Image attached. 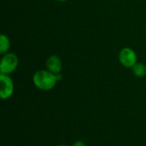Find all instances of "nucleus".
Listing matches in <instances>:
<instances>
[{
    "label": "nucleus",
    "mask_w": 146,
    "mask_h": 146,
    "mask_svg": "<svg viewBox=\"0 0 146 146\" xmlns=\"http://www.w3.org/2000/svg\"><path fill=\"white\" fill-rule=\"evenodd\" d=\"M57 82L56 74L47 69L38 70L33 75V83L40 91H50L56 86Z\"/></svg>",
    "instance_id": "nucleus-1"
},
{
    "label": "nucleus",
    "mask_w": 146,
    "mask_h": 146,
    "mask_svg": "<svg viewBox=\"0 0 146 146\" xmlns=\"http://www.w3.org/2000/svg\"><path fill=\"white\" fill-rule=\"evenodd\" d=\"M19 64L18 56L12 52H8L3 55L0 62V74H11L14 73Z\"/></svg>",
    "instance_id": "nucleus-2"
},
{
    "label": "nucleus",
    "mask_w": 146,
    "mask_h": 146,
    "mask_svg": "<svg viewBox=\"0 0 146 146\" xmlns=\"http://www.w3.org/2000/svg\"><path fill=\"white\" fill-rule=\"evenodd\" d=\"M118 59L120 63L127 68H132L138 62L137 53L130 47L122 48L118 54Z\"/></svg>",
    "instance_id": "nucleus-3"
},
{
    "label": "nucleus",
    "mask_w": 146,
    "mask_h": 146,
    "mask_svg": "<svg viewBox=\"0 0 146 146\" xmlns=\"http://www.w3.org/2000/svg\"><path fill=\"white\" fill-rule=\"evenodd\" d=\"M15 90L13 80L8 74H0V98L3 100L12 97Z\"/></svg>",
    "instance_id": "nucleus-4"
},
{
    "label": "nucleus",
    "mask_w": 146,
    "mask_h": 146,
    "mask_svg": "<svg viewBox=\"0 0 146 146\" xmlns=\"http://www.w3.org/2000/svg\"><path fill=\"white\" fill-rule=\"evenodd\" d=\"M45 67L47 70L55 74H61V71L62 69V61L61 57L57 55H50L46 59Z\"/></svg>",
    "instance_id": "nucleus-5"
},
{
    "label": "nucleus",
    "mask_w": 146,
    "mask_h": 146,
    "mask_svg": "<svg viewBox=\"0 0 146 146\" xmlns=\"http://www.w3.org/2000/svg\"><path fill=\"white\" fill-rule=\"evenodd\" d=\"M10 40L7 35L4 33H2L0 35V54L4 55L9 52L10 49Z\"/></svg>",
    "instance_id": "nucleus-6"
},
{
    "label": "nucleus",
    "mask_w": 146,
    "mask_h": 146,
    "mask_svg": "<svg viewBox=\"0 0 146 146\" xmlns=\"http://www.w3.org/2000/svg\"><path fill=\"white\" fill-rule=\"evenodd\" d=\"M132 71L133 75L137 78H143L146 75V65L143 62H138L132 68Z\"/></svg>",
    "instance_id": "nucleus-7"
},
{
    "label": "nucleus",
    "mask_w": 146,
    "mask_h": 146,
    "mask_svg": "<svg viewBox=\"0 0 146 146\" xmlns=\"http://www.w3.org/2000/svg\"><path fill=\"white\" fill-rule=\"evenodd\" d=\"M71 146H86V144L83 140H77Z\"/></svg>",
    "instance_id": "nucleus-8"
},
{
    "label": "nucleus",
    "mask_w": 146,
    "mask_h": 146,
    "mask_svg": "<svg viewBox=\"0 0 146 146\" xmlns=\"http://www.w3.org/2000/svg\"><path fill=\"white\" fill-rule=\"evenodd\" d=\"M56 146H68V145H66V144H59V145H57Z\"/></svg>",
    "instance_id": "nucleus-9"
},
{
    "label": "nucleus",
    "mask_w": 146,
    "mask_h": 146,
    "mask_svg": "<svg viewBox=\"0 0 146 146\" xmlns=\"http://www.w3.org/2000/svg\"><path fill=\"white\" fill-rule=\"evenodd\" d=\"M56 1H57V2H61V3H63V2H67V1H68V0H56Z\"/></svg>",
    "instance_id": "nucleus-10"
},
{
    "label": "nucleus",
    "mask_w": 146,
    "mask_h": 146,
    "mask_svg": "<svg viewBox=\"0 0 146 146\" xmlns=\"http://www.w3.org/2000/svg\"><path fill=\"white\" fill-rule=\"evenodd\" d=\"M145 32H146V30H145Z\"/></svg>",
    "instance_id": "nucleus-11"
}]
</instances>
